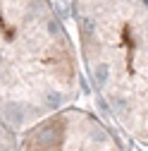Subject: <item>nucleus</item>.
<instances>
[{"label":"nucleus","instance_id":"obj_1","mask_svg":"<svg viewBox=\"0 0 148 151\" xmlns=\"http://www.w3.org/2000/svg\"><path fill=\"white\" fill-rule=\"evenodd\" d=\"M22 151H120L110 132L93 118L60 110L38 120L24 137Z\"/></svg>","mask_w":148,"mask_h":151}]
</instances>
